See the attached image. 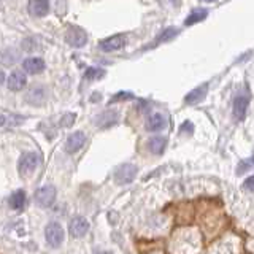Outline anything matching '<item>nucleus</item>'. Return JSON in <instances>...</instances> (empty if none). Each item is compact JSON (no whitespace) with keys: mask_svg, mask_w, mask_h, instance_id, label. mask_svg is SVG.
Segmentation results:
<instances>
[{"mask_svg":"<svg viewBox=\"0 0 254 254\" xmlns=\"http://www.w3.org/2000/svg\"><path fill=\"white\" fill-rule=\"evenodd\" d=\"M206 2H213V0H206Z\"/></svg>","mask_w":254,"mask_h":254,"instance_id":"c756f323","label":"nucleus"},{"mask_svg":"<svg viewBox=\"0 0 254 254\" xmlns=\"http://www.w3.org/2000/svg\"><path fill=\"white\" fill-rule=\"evenodd\" d=\"M206 92H208V84H200L199 88H195L189 92V94L184 97V102L188 103V105H195V103H199L205 99Z\"/></svg>","mask_w":254,"mask_h":254,"instance_id":"4468645a","label":"nucleus"},{"mask_svg":"<svg viewBox=\"0 0 254 254\" xmlns=\"http://www.w3.org/2000/svg\"><path fill=\"white\" fill-rule=\"evenodd\" d=\"M129 99H134V95L130 92H118L116 95L113 97L111 102H119V100H129Z\"/></svg>","mask_w":254,"mask_h":254,"instance_id":"5701e85b","label":"nucleus"},{"mask_svg":"<svg viewBox=\"0 0 254 254\" xmlns=\"http://www.w3.org/2000/svg\"><path fill=\"white\" fill-rule=\"evenodd\" d=\"M18 59H19L18 51L13 48L0 51V64H2V65H13V64L18 62Z\"/></svg>","mask_w":254,"mask_h":254,"instance_id":"f3484780","label":"nucleus"},{"mask_svg":"<svg viewBox=\"0 0 254 254\" xmlns=\"http://www.w3.org/2000/svg\"><path fill=\"white\" fill-rule=\"evenodd\" d=\"M45 237L49 246L57 248L64 241V229L59 222H49L45 229Z\"/></svg>","mask_w":254,"mask_h":254,"instance_id":"7ed1b4c3","label":"nucleus"},{"mask_svg":"<svg viewBox=\"0 0 254 254\" xmlns=\"http://www.w3.org/2000/svg\"><path fill=\"white\" fill-rule=\"evenodd\" d=\"M5 79H7V77H5V73H3L2 70H0V84H3Z\"/></svg>","mask_w":254,"mask_h":254,"instance_id":"bb28decb","label":"nucleus"},{"mask_svg":"<svg viewBox=\"0 0 254 254\" xmlns=\"http://www.w3.org/2000/svg\"><path fill=\"white\" fill-rule=\"evenodd\" d=\"M243 188H245V189H250V190L254 189V176H250V178H248V180L243 183Z\"/></svg>","mask_w":254,"mask_h":254,"instance_id":"393cba45","label":"nucleus"},{"mask_svg":"<svg viewBox=\"0 0 254 254\" xmlns=\"http://www.w3.org/2000/svg\"><path fill=\"white\" fill-rule=\"evenodd\" d=\"M68 230H70V234L73 237H77V238H79V237H84L86 234H88V230H89L88 219L83 218V216L73 218L70 221V224H68Z\"/></svg>","mask_w":254,"mask_h":254,"instance_id":"9d476101","label":"nucleus"},{"mask_svg":"<svg viewBox=\"0 0 254 254\" xmlns=\"http://www.w3.org/2000/svg\"><path fill=\"white\" fill-rule=\"evenodd\" d=\"M165 126H167V119H165L164 114H160V113L151 114V116H149L148 121H146V129L149 132L162 130V129H165Z\"/></svg>","mask_w":254,"mask_h":254,"instance_id":"dca6fc26","label":"nucleus"},{"mask_svg":"<svg viewBox=\"0 0 254 254\" xmlns=\"http://www.w3.org/2000/svg\"><path fill=\"white\" fill-rule=\"evenodd\" d=\"M26 84H27V77H26V73L21 72V70L11 72V75H10L8 79H7L8 89L13 91V92H18V91H21V89H24Z\"/></svg>","mask_w":254,"mask_h":254,"instance_id":"9b49d317","label":"nucleus"},{"mask_svg":"<svg viewBox=\"0 0 254 254\" xmlns=\"http://www.w3.org/2000/svg\"><path fill=\"white\" fill-rule=\"evenodd\" d=\"M253 164H254V158H253Z\"/></svg>","mask_w":254,"mask_h":254,"instance_id":"7c9ffc66","label":"nucleus"},{"mask_svg":"<svg viewBox=\"0 0 254 254\" xmlns=\"http://www.w3.org/2000/svg\"><path fill=\"white\" fill-rule=\"evenodd\" d=\"M46 64L42 57H27L22 62V68H24V72L31 73V75H38L45 70Z\"/></svg>","mask_w":254,"mask_h":254,"instance_id":"ddd939ff","label":"nucleus"},{"mask_svg":"<svg viewBox=\"0 0 254 254\" xmlns=\"http://www.w3.org/2000/svg\"><path fill=\"white\" fill-rule=\"evenodd\" d=\"M206 16H208V10L206 8H195L192 10V13H190L186 21H184V26H194L195 22H200V21H204Z\"/></svg>","mask_w":254,"mask_h":254,"instance_id":"a211bd4d","label":"nucleus"},{"mask_svg":"<svg viewBox=\"0 0 254 254\" xmlns=\"http://www.w3.org/2000/svg\"><path fill=\"white\" fill-rule=\"evenodd\" d=\"M165 146H167V140L164 137H153L151 140L148 142V148L153 154H162Z\"/></svg>","mask_w":254,"mask_h":254,"instance_id":"6ab92c4d","label":"nucleus"},{"mask_svg":"<svg viewBox=\"0 0 254 254\" xmlns=\"http://www.w3.org/2000/svg\"><path fill=\"white\" fill-rule=\"evenodd\" d=\"M126 45V37L124 35H113L108 37L105 40H102L99 43V48L103 51V53H113V51L121 49Z\"/></svg>","mask_w":254,"mask_h":254,"instance_id":"1a4fd4ad","label":"nucleus"},{"mask_svg":"<svg viewBox=\"0 0 254 254\" xmlns=\"http://www.w3.org/2000/svg\"><path fill=\"white\" fill-rule=\"evenodd\" d=\"M65 42L72 48H83L88 43V33L79 26H70L65 31Z\"/></svg>","mask_w":254,"mask_h":254,"instance_id":"f03ea898","label":"nucleus"},{"mask_svg":"<svg viewBox=\"0 0 254 254\" xmlns=\"http://www.w3.org/2000/svg\"><path fill=\"white\" fill-rule=\"evenodd\" d=\"M105 70L100 67H89L88 70L84 72V78L86 79H89V81H92V79H100L105 77Z\"/></svg>","mask_w":254,"mask_h":254,"instance_id":"412c9836","label":"nucleus"},{"mask_svg":"<svg viewBox=\"0 0 254 254\" xmlns=\"http://www.w3.org/2000/svg\"><path fill=\"white\" fill-rule=\"evenodd\" d=\"M97 254H113V253H110V251H100V253H97Z\"/></svg>","mask_w":254,"mask_h":254,"instance_id":"c85d7f7f","label":"nucleus"},{"mask_svg":"<svg viewBox=\"0 0 254 254\" xmlns=\"http://www.w3.org/2000/svg\"><path fill=\"white\" fill-rule=\"evenodd\" d=\"M29 13L35 18H43L49 11V0H29Z\"/></svg>","mask_w":254,"mask_h":254,"instance_id":"f8f14e48","label":"nucleus"},{"mask_svg":"<svg viewBox=\"0 0 254 254\" xmlns=\"http://www.w3.org/2000/svg\"><path fill=\"white\" fill-rule=\"evenodd\" d=\"M138 169L134 164H124L114 172V181L118 184H129L134 181V178L137 176Z\"/></svg>","mask_w":254,"mask_h":254,"instance_id":"39448f33","label":"nucleus"},{"mask_svg":"<svg viewBox=\"0 0 254 254\" xmlns=\"http://www.w3.org/2000/svg\"><path fill=\"white\" fill-rule=\"evenodd\" d=\"M250 165H251V162H248V160H243V162H240V165H238V173L246 172L248 169H250Z\"/></svg>","mask_w":254,"mask_h":254,"instance_id":"a878e982","label":"nucleus"},{"mask_svg":"<svg viewBox=\"0 0 254 254\" xmlns=\"http://www.w3.org/2000/svg\"><path fill=\"white\" fill-rule=\"evenodd\" d=\"M178 33V31L176 29H165V31L160 33V35L158 37V42H169V40H172L173 37H175Z\"/></svg>","mask_w":254,"mask_h":254,"instance_id":"4be33fe9","label":"nucleus"},{"mask_svg":"<svg viewBox=\"0 0 254 254\" xmlns=\"http://www.w3.org/2000/svg\"><path fill=\"white\" fill-rule=\"evenodd\" d=\"M118 121V113L114 110H105L102 111L99 116L95 118V124L102 127V129H107V127L113 126Z\"/></svg>","mask_w":254,"mask_h":254,"instance_id":"2eb2a0df","label":"nucleus"},{"mask_svg":"<svg viewBox=\"0 0 254 254\" xmlns=\"http://www.w3.org/2000/svg\"><path fill=\"white\" fill-rule=\"evenodd\" d=\"M5 124V118L2 116V114H0V126H3Z\"/></svg>","mask_w":254,"mask_h":254,"instance_id":"cd10ccee","label":"nucleus"},{"mask_svg":"<svg viewBox=\"0 0 254 254\" xmlns=\"http://www.w3.org/2000/svg\"><path fill=\"white\" fill-rule=\"evenodd\" d=\"M24 204H26V192H24V190H16V192H13V194L10 195L8 205L13 210L22 208V206H24Z\"/></svg>","mask_w":254,"mask_h":254,"instance_id":"aec40b11","label":"nucleus"},{"mask_svg":"<svg viewBox=\"0 0 254 254\" xmlns=\"http://www.w3.org/2000/svg\"><path fill=\"white\" fill-rule=\"evenodd\" d=\"M38 165V156L35 153H26L21 156L19 162H18V170L21 175H31V173L37 169Z\"/></svg>","mask_w":254,"mask_h":254,"instance_id":"423d86ee","label":"nucleus"},{"mask_svg":"<svg viewBox=\"0 0 254 254\" xmlns=\"http://www.w3.org/2000/svg\"><path fill=\"white\" fill-rule=\"evenodd\" d=\"M248 105H250V97H248L246 94H240V95H237L235 99H234L232 113H234V118H235L237 121L245 119Z\"/></svg>","mask_w":254,"mask_h":254,"instance_id":"0eeeda50","label":"nucleus"},{"mask_svg":"<svg viewBox=\"0 0 254 254\" xmlns=\"http://www.w3.org/2000/svg\"><path fill=\"white\" fill-rule=\"evenodd\" d=\"M24 99L32 107H43L48 100V89L43 84H35L26 92Z\"/></svg>","mask_w":254,"mask_h":254,"instance_id":"f257e3e1","label":"nucleus"},{"mask_svg":"<svg viewBox=\"0 0 254 254\" xmlns=\"http://www.w3.org/2000/svg\"><path fill=\"white\" fill-rule=\"evenodd\" d=\"M75 118H77V114L75 113H68V114H65V116H64V119L61 121V124L62 126H65V127H70L73 123H75Z\"/></svg>","mask_w":254,"mask_h":254,"instance_id":"b1692460","label":"nucleus"},{"mask_svg":"<svg viewBox=\"0 0 254 254\" xmlns=\"http://www.w3.org/2000/svg\"><path fill=\"white\" fill-rule=\"evenodd\" d=\"M56 200V188L51 186V184H46V186L40 188L37 192H35V202L43 206V208H48L54 204Z\"/></svg>","mask_w":254,"mask_h":254,"instance_id":"20e7f679","label":"nucleus"},{"mask_svg":"<svg viewBox=\"0 0 254 254\" xmlns=\"http://www.w3.org/2000/svg\"><path fill=\"white\" fill-rule=\"evenodd\" d=\"M84 142H86L84 132H81V130L73 132L72 135H68L67 142H65V151L68 154H73V153L79 151V149L84 146Z\"/></svg>","mask_w":254,"mask_h":254,"instance_id":"6e6552de","label":"nucleus"}]
</instances>
